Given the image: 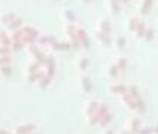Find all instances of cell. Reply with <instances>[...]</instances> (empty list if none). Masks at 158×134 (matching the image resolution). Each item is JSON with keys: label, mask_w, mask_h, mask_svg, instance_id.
Here are the masks:
<instances>
[{"label": "cell", "mask_w": 158, "mask_h": 134, "mask_svg": "<svg viewBox=\"0 0 158 134\" xmlns=\"http://www.w3.org/2000/svg\"><path fill=\"white\" fill-rule=\"evenodd\" d=\"M64 17L67 18L69 21H75L76 19V15H75L73 10H64Z\"/></svg>", "instance_id": "obj_12"}, {"label": "cell", "mask_w": 158, "mask_h": 134, "mask_svg": "<svg viewBox=\"0 0 158 134\" xmlns=\"http://www.w3.org/2000/svg\"><path fill=\"white\" fill-rule=\"evenodd\" d=\"M85 2H88V0H85Z\"/></svg>", "instance_id": "obj_21"}, {"label": "cell", "mask_w": 158, "mask_h": 134, "mask_svg": "<svg viewBox=\"0 0 158 134\" xmlns=\"http://www.w3.org/2000/svg\"><path fill=\"white\" fill-rule=\"evenodd\" d=\"M21 31L24 35H31V36H35V37H39V31L36 28H33V27H23Z\"/></svg>", "instance_id": "obj_5"}, {"label": "cell", "mask_w": 158, "mask_h": 134, "mask_svg": "<svg viewBox=\"0 0 158 134\" xmlns=\"http://www.w3.org/2000/svg\"><path fill=\"white\" fill-rule=\"evenodd\" d=\"M139 22H140L139 18H130V19H128V28H130L131 31H136V28H137V26H139Z\"/></svg>", "instance_id": "obj_6"}, {"label": "cell", "mask_w": 158, "mask_h": 134, "mask_svg": "<svg viewBox=\"0 0 158 134\" xmlns=\"http://www.w3.org/2000/svg\"><path fill=\"white\" fill-rule=\"evenodd\" d=\"M154 36H155V30L154 28H146V33H145V39L146 40H151V39H154Z\"/></svg>", "instance_id": "obj_10"}, {"label": "cell", "mask_w": 158, "mask_h": 134, "mask_svg": "<svg viewBox=\"0 0 158 134\" xmlns=\"http://www.w3.org/2000/svg\"><path fill=\"white\" fill-rule=\"evenodd\" d=\"M66 33H67L69 36L75 35V33H76V27L73 26V24H69V26L66 27Z\"/></svg>", "instance_id": "obj_13"}, {"label": "cell", "mask_w": 158, "mask_h": 134, "mask_svg": "<svg viewBox=\"0 0 158 134\" xmlns=\"http://www.w3.org/2000/svg\"><path fill=\"white\" fill-rule=\"evenodd\" d=\"M98 30L100 31H105V33H110L112 31V27H110V22L107 19H102L98 22Z\"/></svg>", "instance_id": "obj_2"}, {"label": "cell", "mask_w": 158, "mask_h": 134, "mask_svg": "<svg viewBox=\"0 0 158 134\" xmlns=\"http://www.w3.org/2000/svg\"><path fill=\"white\" fill-rule=\"evenodd\" d=\"M125 42H127V40H125V37H124V36H119V37L116 39V45H118L119 48L125 46Z\"/></svg>", "instance_id": "obj_14"}, {"label": "cell", "mask_w": 158, "mask_h": 134, "mask_svg": "<svg viewBox=\"0 0 158 134\" xmlns=\"http://www.w3.org/2000/svg\"><path fill=\"white\" fill-rule=\"evenodd\" d=\"M152 3H154V0H143V3H142V6H140V14L149 12V9L152 8Z\"/></svg>", "instance_id": "obj_4"}, {"label": "cell", "mask_w": 158, "mask_h": 134, "mask_svg": "<svg viewBox=\"0 0 158 134\" xmlns=\"http://www.w3.org/2000/svg\"><path fill=\"white\" fill-rule=\"evenodd\" d=\"M21 26H23V19H21V18H15V19H12V21L8 24V28L9 30L17 31V30H19V27Z\"/></svg>", "instance_id": "obj_3"}, {"label": "cell", "mask_w": 158, "mask_h": 134, "mask_svg": "<svg viewBox=\"0 0 158 134\" xmlns=\"http://www.w3.org/2000/svg\"><path fill=\"white\" fill-rule=\"evenodd\" d=\"M15 14H12V12H9V14H5V15H3V17L0 18V19H2V22H10V21H12V19H15Z\"/></svg>", "instance_id": "obj_9"}, {"label": "cell", "mask_w": 158, "mask_h": 134, "mask_svg": "<svg viewBox=\"0 0 158 134\" xmlns=\"http://www.w3.org/2000/svg\"><path fill=\"white\" fill-rule=\"evenodd\" d=\"M0 54H2V55H8L9 54V46H6V45L0 46Z\"/></svg>", "instance_id": "obj_15"}, {"label": "cell", "mask_w": 158, "mask_h": 134, "mask_svg": "<svg viewBox=\"0 0 158 134\" xmlns=\"http://www.w3.org/2000/svg\"><path fill=\"white\" fill-rule=\"evenodd\" d=\"M97 37L100 39V42L105 45H109L110 43V40H112V37H110V33H105V31H97Z\"/></svg>", "instance_id": "obj_1"}, {"label": "cell", "mask_w": 158, "mask_h": 134, "mask_svg": "<svg viewBox=\"0 0 158 134\" xmlns=\"http://www.w3.org/2000/svg\"><path fill=\"white\" fill-rule=\"evenodd\" d=\"M145 33H146V26H145V22H143V21H140V22H139V26H137V28H136V35L140 36V37H143Z\"/></svg>", "instance_id": "obj_7"}, {"label": "cell", "mask_w": 158, "mask_h": 134, "mask_svg": "<svg viewBox=\"0 0 158 134\" xmlns=\"http://www.w3.org/2000/svg\"><path fill=\"white\" fill-rule=\"evenodd\" d=\"M0 61H2V64H6V63H9V57H3V58H0Z\"/></svg>", "instance_id": "obj_17"}, {"label": "cell", "mask_w": 158, "mask_h": 134, "mask_svg": "<svg viewBox=\"0 0 158 134\" xmlns=\"http://www.w3.org/2000/svg\"><path fill=\"white\" fill-rule=\"evenodd\" d=\"M85 64H87V60H85V58H82V60H81V66H82V67H85Z\"/></svg>", "instance_id": "obj_18"}, {"label": "cell", "mask_w": 158, "mask_h": 134, "mask_svg": "<svg viewBox=\"0 0 158 134\" xmlns=\"http://www.w3.org/2000/svg\"><path fill=\"white\" fill-rule=\"evenodd\" d=\"M0 39H2L3 45H6V46H9V43L12 42V39H10V37H9L6 33H0Z\"/></svg>", "instance_id": "obj_11"}, {"label": "cell", "mask_w": 158, "mask_h": 134, "mask_svg": "<svg viewBox=\"0 0 158 134\" xmlns=\"http://www.w3.org/2000/svg\"><path fill=\"white\" fill-rule=\"evenodd\" d=\"M119 2H121V3H127L128 0H119Z\"/></svg>", "instance_id": "obj_20"}, {"label": "cell", "mask_w": 158, "mask_h": 134, "mask_svg": "<svg viewBox=\"0 0 158 134\" xmlns=\"http://www.w3.org/2000/svg\"><path fill=\"white\" fill-rule=\"evenodd\" d=\"M81 43L84 45V46H89V39H88V36L84 37V39H81Z\"/></svg>", "instance_id": "obj_16"}, {"label": "cell", "mask_w": 158, "mask_h": 134, "mask_svg": "<svg viewBox=\"0 0 158 134\" xmlns=\"http://www.w3.org/2000/svg\"><path fill=\"white\" fill-rule=\"evenodd\" d=\"M119 64H121V66H125V60H124V58H121V60H119Z\"/></svg>", "instance_id": "obj_19"}, {"label": "cell", "mask_w": 158, "mask_h": 134, "mask_svg": "<svg viewBox=\"0 0 158 134\" xmlns=\"http://www.w3.org/2000/svg\"><path fill=\"white\" fill-rule=\"evenodd\" d=\"M109 5H110V9L114 12H119L121 10V2L119 0H109Z\"/></svg>", "instance_id": "obj_8"}]
</instances>
